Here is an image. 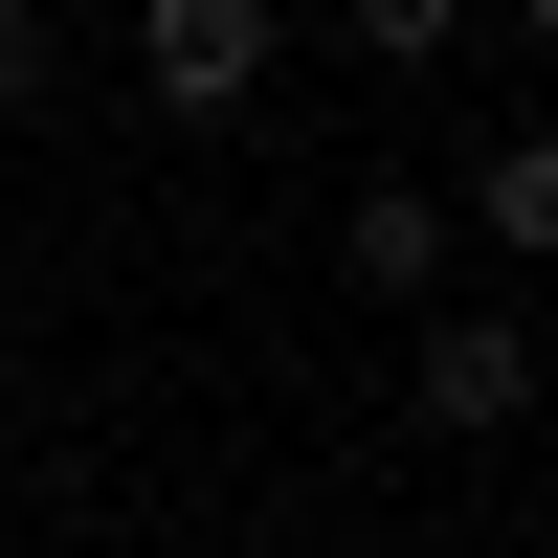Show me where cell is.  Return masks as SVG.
<instances>
[{"instance_id":"52a82bcc","label":"cell","mask_w":558,"mask_h":558,"mask_svg":"<svg viewBox=\"0 0 558 558\" xmlns=\"http://www.w3.org/2000/svg\"><path fill=\"white\" fill-rule=\"evenodd\" d=\"M291 558H313V536H291Z\"/></svg>"},{"instance_id":"5b68a950","label":"cell","mask_w":558,"mask_h":558,"mask_svg":"<svg viewBox=\"0 0 558 558\" xmlns=\"http://www.w3.org/2000/svg\"><path fill=\"white\" fill-rule=\"evenodd\" d=\"M447 23H470V0H336V45H357V68H447Z\"/></svg>"},{"instance_id":"3957f363","label":"cell","mask_w":558,"mask_h":558,"mask_svg":"<svg viewBox=\"0 0 558 558\" xmlns=\"http://www.w3.org/2000/svg\"><path fill=\"white\" fill-rule=\"evenodd\" d=\"M336 246H357V291H402V313H425V291H447V246H470V223H447L425 179H357V223H336Z\"/></svg>"},{"instance_id":"6da1fadb","label":"cell","mask_w":558,"mask_h":558,"mask_svg":"<svg viewBox=\"0 0 558 558\" xmlns=\"http://www.w3.org/2000/svg\"><path fill=\"white\" fill-rule=\"evenodd\" d=\"M402 425H425V447H514L536 425V336L492 291H425V313H402Z\"/></svg>"},{"instance_id":"277c9868","label":"cell","mask_w":558,"mask_h":558,"mask_svg":"<svg viewBox=\"0 0 558 558\" xmlns=\"http://www.w3.org/2000/svg\"><path fill=\"white\" fill-rule=\"evenodd\" d=\"M470 246H492V268L558 246V157H536V134H492V157H470Z\"/></svg>"},{"instance_id":"8992f818","label":"cell","mask_w":558,"mask_h":558,"mask_svg":"<svg viewBox=\"0 0 558 558\" xmlns=\"http://www.w3.org/2000/svg\"><path fill=\"white\" fill-rule=\"evenodd\" d=\"M45 89H68V23H45V0H0V134H23Z\"/></svg>"},{"instance_id":"7a4b0ae2","label":"cell","mask_w":558,"mask_h":558,"mask_svg":"<svg viewBox=\"0 0 558 558\" xmlns=\"http://www.w3.org/2000/svg\"><path fill=\"white\" fill-rule=\"evenodd\" d=\"M268 68H291V0H134V89H157L179 134H246Z\"/></svg>"}]
</instances>
